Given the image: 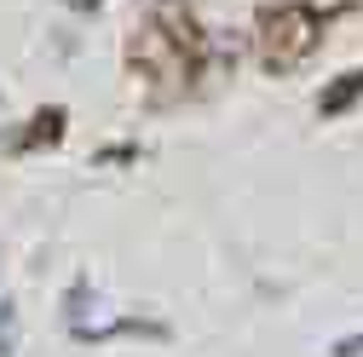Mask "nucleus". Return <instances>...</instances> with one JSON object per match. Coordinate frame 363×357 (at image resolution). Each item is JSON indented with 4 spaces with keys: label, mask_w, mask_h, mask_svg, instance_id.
<instances>
[{
    "label": "nucleus",
    "mask_w": 363,
    "mask_h": 357,
    "mask_svg": "<svg viewBox=\"0 0 363 357\" xmlns=\"http://www.w3.org/2000/svg\"><path fill=\"white\" fill-rule=\"evenodd\" d=\"M69 6H99V0H69Z\"/></svg>",
    "instance_id": "obj_2"
},
{
    "label": "nucleus",
    "mask_w": 363,
    "mask_h": 357,
    "mask_svg": "<svg viewBox=\"0 0 363 357\" xmlns=\"http://www.w3.org/2000/svg\"><path fill=\"white\" fill-rule=\"evenodd\" d=\"M311 47H317V18L306 6H271L259 18V52L277 64V69L283 64H300Z\"/></svg>",
    "instance_id": "obj_1"
}]
</instances>
